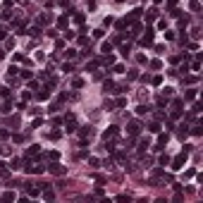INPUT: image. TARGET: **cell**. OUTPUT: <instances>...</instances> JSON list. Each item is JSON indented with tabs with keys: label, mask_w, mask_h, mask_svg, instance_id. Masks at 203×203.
Listing matches in <instances>:
<instances>
[{
	"label": "cell",
	"mask_w": 203,
	"mask_h": 203,
	"mask_svg": "<svg viewBox=\"0 0 203 203\" xmlns=\"http://www.w3.org/2000/svg\"><path fill=\"white\" fill-rule=\"evenodd\" d=\"M45 170H48L50 174H55V177H62V174L67 172V167H65V165H57V162H53V165H48Z\"/></svg>",
	"instance_id": "obj_1"
},
{
	"label": "cell",
	"mask_w": 203,
	"mask_h": 203,
	"mask_svg": "<svg viewBox=\"0 0 203 203\" xmlns=\"http://www.w3.org/2000/svg\"><path fill=\"white\" fill-rule=\"evenodd\" d=\"M184 165H186V151L182 153V155H177V158L172 160V170H182Z\"/></svg>",
	"instance_id": "obj_2"
},
{
	"label": "cell",
	"mask_w": 203,
	"mask_h": 203,
	"mask_svg": "<svg viewBox=\"0 0 203 203\" xmlns=\"http://www.w3.org/2000/svg\"><path fill=\"white\" fill-rule=\"evenodd\" d=\"M26 172L29 174H41V172H45V167L43 165H26Z\"/></svg>",
	"instance_id": "obj_3"
},
{
	"label": "cell",
	"mask_w": 203,
	"mask_h": 203,
	"mask_svg": "<svg viewBox=\"0 0 203 203\" xmlns=\"http://www.w3.org/2000/svg\"><path fill=\"white\" fill-rule=\"evenodd\" d=\"M117 134H120L117 127H110V129H105V132H103V139H105V141H108V139H115Z\"/></svg>",
	"instance_id": "obj_4"
},
{
	"label": "cell",
	"mask_w": 203,
	"mask_h": 203,
	"mask_svg": "<svg viewBox=\"0 0 203 203\" xmlns=\"http://www.w3.org/2000/svg\"><path fill=\"white\" fill-rule=\"evenodd\" d=\"M153 43V29H146V36L141 38V45H151Z\"/></svg>",
	"instance_id": "obj_5"
},
{
	"label": "cell",
	"mask_w": 203,
	"mask_h": 203,
	"mask_svg": "<svg viewBox=\"0 0 203 203\" xmlns=\"http://www.w3.org/2000/svg\"><path fill=\"white\" fill-rule=\"evenodd\" d=\"M139 132H141V124H139V122H129V134H134V136H136Z\"/></svg>",
	"instance_id": "obj_6"
},
{
	"label": "cell",
	"mask_w": 203,
	"mask_h": 203,
	"mask_svg": "<svg viewBox=\"0 0 203 203\" xmlns=\"http://www.w3.org/2000/svg\"><path fill=\"white\" fill-rule=\"evenodd\" d=\"M26 194H29V196H38L41 194V186H31L29 184V186H26Z\"/></svg>",
	"instance_id": "obj_7"
},
{
	"label": "cell",
	"mask_w": 203,
	"mask_h": 203,
	"mask_svg": "<svg viewBox=\"0 0 203 203\" xmlns=\"http://www.w3.org/2000/svg\"><path fill=\"white\" fill-rule=\"evenodd\" d=\"M43 198L45 201H53V198H55V191H53V189H45V191H43Z\"/></svg>",
	"instance_id": "obj_8"
},
{
	"label": "cell",
	"mask_w": 203,
	"mask_h": 203,
	"mask_svg": "<svg viewBox=\"0 0 203 203\" xmlns=\"http://www.w3.org/2000/svg\"><path fill=\"white\" fill-rule=\"evenodd\" d=\"M10 167H12V170H19V167H22V158H15L10 162Z\"/></svg>",
	"instance_id": "obj_9"
},
{
	"label": "cell",
	"mask_w": 203,
	"mask_h": 203,
	"mask_svg": "<svg viewBox=\"0 0 203 203\" xmlns=\"http://www.w3.org/2000/svg\"><path fill=\"white\" fill-rule=\"evenodd\" d=\"M0 198H3V201H15V191H5Z\"/></svg>",
	"instance_id": "obj_10"
},
{
	"label": "cell",
	"mask_w": 203,
	"mask_h": 203,
	"mask_svg": "<svg viewBox=\"0 0 203 203\" xmlns=\"http://www.w3.org/2000/svg\"><path fill=\"white\" fill-rule=\"evenodd\" d=\"M184 98H186V100H194V98H196V91H194V89L184 91Z\"/></svg>",
	"instance_id": "obj_11"
},
{
	"label": "cell",
	"mask_w": 203,
	"mask_h": 203,
	"mask_svg": "<svg viewBox=\"0 0 203 203\" xmlns=\"http://www.w3.org/2000/svg\"><path fill=\"white\" fill-rule=\"evenodd\" d=\"M79 134H81V136H91V134H93V129H91V127H89V129H86V127H84V129H79Z\"/></svg>",
	"instance_id": "obj_12"
},
{
	"label": "cell",
	"mask_w": 203,
	"mask_h": 203,
	"mask_svg": "<svg viewBox=\"0 0 203 203\" xmlns=\"http://www.w3.org/2000/svg\"><path fill=\"white\" fill-rule=\"evenodd\" d=\"M148 110H151V108H148V105H139V108H136V115H146Z\"/></svg>",
	"instance_id": "obj_13"
},
{
	"label": "cell",
	"mask_w": 203,
	"mask_h": 203,
	"mask_svg": "<svg viewBox=\"0 0 203 203\" xmlns=\"http://www.w3.org/2000/svg\"><path fill=\"white\" fill-rule=\"evenodd\" d=\"M26 155H38V146L33 144V146H29V151H26Z\"/></svg>",
	"instance_id": "obj_14"
},
{
	"label": "cell",
	"mask_w": 203,
	"mask_h": 203,
	"mask_svg": "<svg viewBox=\"0 0 203 203\" xmlns=\"http://www.w3.org/2000/svg\"><path fill=\"white\" fill-rule=\"evenodd\" d=\"M191 69H194V72H198V69H201V60H198V57H196L194 62H191Z\"/></svg>",
	"instance_id": "obj_15"
},
{
	"label": "cell",
	"mask_w": 203,
	"mask_h": 203,
	"mask_svg": "<svg viewBox=\"0 0 203 203\" xmlns=\"http://www.w3.org/2000/svg\"><path fill=\"white\" fill-rule=\"evenodd\" d=\"M120 50H122V55H124V57H127V55H129V50H132V45H129V43H127V45H122V48H120Z\"/></svg>",
	"instance_id": "obj_16"
},
{
	"label": "cell",
	"mask_w": 203,
	"mask_h": 203,
	"mask_svg": "<svg viewBox=\"0 0 203 203\" xmlns=\"http://www.w3.org/2000/svg\"><path fill=\"white\" fill-rule=\"evenodd\" d=\"M0 96H3V98L10 96V89H7V86H0Z\"/></svg>",
	"instance_id": "obj_17"
},
{
	"label": "cell",
	"mask_w": 203,
	"mask_h": 203,
	"mask_svg": "<svg viewBox=\"0 0 203 203\" xmlns=\"http://www.w3.org/2000/svg\"><path fill=\"white\" fill-rule=\"evenodd\" d=\"M41 124H43V120H41V117H36V120H33V122H31V127H33V129H38V127H41Z\"/></svg>",
	"instance_id": "obj_18"
},
{
	"label": "cell",
	"mask_w": 203,
	"mask_h": 203,
	"mask_svg": "<svg viewBox=\"0 0 203 203\" xmlns=\"http://www.w3.org/2000/svg\"><path fill=\"white\" fill-rule=\"evenodd\" d=\"M100 50H103V53H105V55H108V53H110V50H112V43H103V48H100Z\"/></svg>",
	"instance_id": "obj_19"
},
{
	"label": "cell",
	"mask_w": 203,
	"mask_h": 203,
	"mask_svg": "<svg viewBox=\"0 0 203 203\" xmlns=\"http://www.w3.org/2000/svg\"><path fill=\"white\" fill-rule=\"evenodd\" d=\"M160 165H162V167L170 165V158H167V155H160Z\"/></svg>",
	"instance_id": "obj_20"
},
{
	"label": "cell",
	"mask_w": 203,
	"mask_h": 203,
	"mask_svg": "<svg viewBox=\"0 0 203 203\" xmlns=\"http://www.w3.org/2000/svg\"><path fill=\"white\" fill-rule=\"evenodd\" d=\"M50 91H53V89H50ZM50 91H38V98H41V100L48 98V96H50Z\"/></svg>",
	"instance_id": "obj_21"
},
{
	"label": "cell",
	"mask_w": 203,
	"mask_h": 203,
	"mask_svg": "<svg viewBox=\"0 0 203 203\" xmlns=\"http://www.w3.org/2000/svg\"><path fill=\"white\" fill-rule=\"evenodd\" d=\"M146 17H148V19H155V17H158V10H148Z\"/></svg>",
	"instance_id": "obj_22"
},
{
	"label": "cell",
	"mask_w": 203,
	"mask_h": 203,
	"mask_svg": "<svg viewBox=\"0 0 203 203\" xmlns=\"http://www.w3.org/2000/svg\"><path fill=\"white\" fill-rule=\"evenodd\" d=\"M103 33H105L103 29H96V31H93V38H103Z\"/></svg>",
	"instance_id": "obj_23"
},
{
	"label": "cell",
	"mask_w": 203,
	"mask_h": 203,
	"mask_svg": "<svg viewBox=\"0 0 203 203\" xmlns=\"http://www.w3.org/2000/svg\"><path fill=\"white\" fill-rule=\"evenodd\" d=\"M26 33H33V36H38V33H41V29H38V26H31V29L26 31Z\"/></svg>",
	"instance_id": "obj_24"
},
{
	"label": "cell",
	"mask_w": 203,
	"mask_h": 203,
	"mask_svg": "<svg viewBox=\"0 0 203 203\" xmlns=\"http://www.w3.org/2000/svg\"><path fill=\"white\" fill-rule=\"evenodd\" d=\"M50 139H53V141H57V139H60V132H57V129H53V132H50Z\"/></svg>",
	"instance_id": "obj_25"
},
{
	"label": "cell",
	"mask_w": 203,
	"mask_h": 203,
	"mask_svg": "<svg viewBox=\"0 0 203 203\" xmlns=\"http://www.w3.org/2000/svg\"><path fill=\"white\" fill-rule=\"evenodd\" d=\"M81 84H84L81 79H74V81H72V86H74V89H81Z\"/></svg>",
	"instance_id": "obj_26"
},
{
	"label": "cell",
	"mask_w": 203,
	"mask_h": 203,
	"mask_svg": "<svg viewBox=\"0 0 203 203\" xmlns=\"http://www.w3.org/2000/svg\"><path fill=\"white\" fill-rule=\"evenodd\" d=\"M148 129H151V132H160V124H158V122H153V124L148 127Z\"/></svg>",
	"instance_id": "obj_27"
},
{
	"label": "cell",
	"mask_w": 203,
	"mask_h": 203,
	"mask_svg": "<svg viewBox=\"0 0 203 203\" xmlns=\"http://www.w3.org/2000/svg\"><path fill=\"white\" fill-rule=\"evenodd\" d=\"M105 110H115V103H112V100H105Z\"/></svg>",
	"instance_id": "obj_28"
},
{
	"label": "cell",
	"mask_w": 203,
	"mask_h": 203,
	"mask_svg": "<svg viewBox=\"0 0 203 203\" xmlns=\"http://www.w3.org/2000/svg\"><path fill=\"white\" fill-rule=\"evenodd\" d=\"M151 67H153V69H160L162 65H160V60H153V62H151Z\"/></svg>",
	"instance_id": "obj_29"
},
{
	"label": "cell",
	"mask_w": 203,
	"mask_h": 203,
	"mask_svg": "<svg viewBox=\"0 0 203 203\" xmlns=\"http://www.w3.org/2000/svg\"><path fill=\"white\" fill-rule=\"evenodd\" d=\"M0 110H3V112H10V110H12V103H5L3 108H0Z\"/></svg>",
	"instance_id": "obj_30"
},
{
	"label": "cell",
	"mask_w": 203,
	"mask_h": 203,
	"mask_svg": "<svg viewBox=\"0 0 203 203\" xmlns=\"http://www.w3.org/2000/svg\"><path fill=\"white\" fill-rule=\"evenodd\" d=\"M201 132H203V129H201V127H198V124H196V127H194V129H191V134H194V136H198V134H201Z\"/></svg>",
	"instance_id": "obj_31"
},
{
	"label": "cell",
	"mask_w": 203,
	"mask_h": 203,
	"mask_svg": "<svg viewBox=\"0 0 203 203\" xmlns=\"http://www.w3.org/2000/svg\"><path fill=\"white\" fill-rule=\"evenodd\" d=\"M115 3H117V5H122V3H124V0H115Z\"/></svg>",
	"instance_id": "obj_32"
},
{
	"label": "cell",
	"mask_w": 203,
	"mask_h": 203,
	"mask_svg": "<svg viewBox=\"0 0 203 203\" xmlns=\"http://www.w3.org/2000/svg\"><path fill=\"white\" fill-rule=\"evenodd\" d=\"M5 3H10V0H5Z\"/></svg>",
	"instance_id": "obj_33"
}]
</instances>
